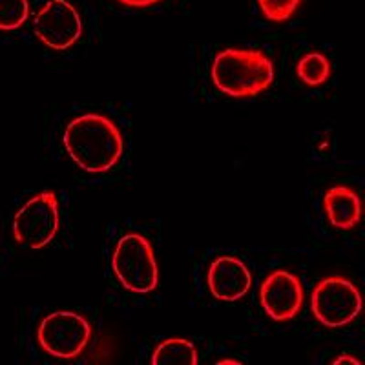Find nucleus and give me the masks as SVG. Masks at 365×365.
Instances as JSON below:
<instances>
[{"label":"nucleus","mask_w":365,"mask_h":365,"mask_svg":"<svg viewBox=\"0 0 365 365\" xmlns=\"http://www.w3.org/2000/svg\"><path fill=\"white\" fill-rule=\"evenodd\" d=\"M63 145L71 161L91 174L113 168L125 152L120 130L101 113H84L70 120L63 133Z\"/></svg>","instance_id":"obj_1"},{"label":"nucleus","mask_w":365,"mask_h":365,"mask_svg":"<svg viewBox=\"0 0 365 365\" xmlns=\"http://www.w3.org/2000/svg\"><path fill=\"white\" fill-rule=\"evenodd\" d=\"M212 83L221 93L236 99L256 97L274 83V64L262 50L228 48L212 63Z\"/></svg>","instance_id":"obj_2"},{"label":"nucleus","mask_w":365,"mask_h":365,"mask_svg":"<svg viewBox=\"0 0 365 365\" xmlns=\"http://www.w3.org/2000/svg\"><path fill=\"white\" fill-rule=\"evenodd\" d=\"M112 270L120 285L133 294H148L158 287L159 270L154 249L139 234H126L117 241Z\"/></svg>","instance_id":"obj_3"},{"label":"nucleus","mask_w":365,"mask_h":365,"mask_svg":"<svg viewBox=\"0 0 365 365\" xmlns=\"http://www.w3.org/2000/svg\"><path fill=\"white\" fill-rule=\"evenodd\" d=\"M61 225L57 195L41 192L34 195L13 217V237L31 250L44 249L55 237Z\"/></svg>","instance_id":"obj_4"},{"label":"nucleus","mask_w":365,"mask_h":365,"mask_svg":"<svg viewBox=\"0 0 365 365\" xmlns=\"http://www.w3.org/2000/svg\"><path fill=\"white\" fill-rule=\"evenodd\" d=\"M38 345L55 358L79 356L91 340V325L77 312H51L37 329Z\"/></svg>","instance_id":"obj_5"},{"label":"nucleus","mask_w":365,"mask_h":365,"mask_svg":"<svg viewBox=\"0 0 365 365\" xmlns=\"http://www.w3.org/2000/svg\"><path fill=\"white\" fill-rule=\"evenodd\" d=\"M311 307L322 325L332 329L344 327L360 314L361 296L351 282L331 276L316 283Z\"/></svg>","instance_id":"obj_6"},{"label":"nucleus","mask_w":365,"mask_h":365,"mask_svg":"<svg viewBox=\"0 0 365 365\" xmlns=\"http://www.w3.org/2000/svg\"><path fill=\"white\" fill-rule=\"evenodd\" d=\"M34 31L38 41L51 50H68L79 41L83 21L77 9L66 0H50L35 15Z\"/></svg>","instance_id":"obj_7"},{"label":"nucleus","mask_w":365,"mask_h":365,"mask_svg":"<svg viewBox=\"0 0 365 365\" xmlns=\"http://www.w3.org/2000/svg\"><path fill=\"white\" fill-rule=\"evenodd\" d=\"M259 299L274 322H289L303 305L302 282L287 270H274L262 283Z\"/></svg>","instance_id":"obj_8"},{"label":"nucleus","mask_w":365,"mask_h":365,"mask_svg":"<svg viewBox=\"0 0 365 365\" xmlns=\"http://www.w3.org/2000/svg\"><path fill=\"white\" fill-rule=\"evenodd\" d=\"M208 289L212 296L223 302L243 298L252 287V274L241 259L232 256L217 257L208 269Z\"/></svg>","instance_id":"obj_9"},{"label":"nucleus","mask_w":365,"mask_h":365,"mask_svg":"<svg viewBox=\"0 0 365 365\" xmlns=\"http://www.w3.org/2000/svg\"><path fill=\"white\" fill-rule=\"evenodd\" d=\"M324 208L329 223L340 230H351L358 225L361 216L360 197L354 190L344 185L329 188L324 195Z\"/></svg>","instance_id":"obj_10"},{"label":"nucleus","mask_w":365,"mask_h":365,"mask_svg":"<svg viewBox=\"0 0 365 365\" xmlns=\"http://www.w3.org/2000/svg\"><path fill=\"white\" fill-rule=\"evenodd\" d=\"M200 361L197 349L192 341L182 340V338H170L158 345L152 356L154 365H166V364H185L195 365Z\"/></svg>","instance_id":"obj_11"},{"label":"nucleus","mask_w":365,"mask_h":365,"mask_svg":"<svg viewBox=\"0 0 365 365\" xmlns=\"http://www.w3.org/2000/svg\"><path fill=\"white\" fill-rule=\"evenodd\" d=\"M296 73L309 86H319L331 75V63H329V58L324 53L311 51V53L303 55L299 58L298 66H296Z\"/></svg>","instance_id":"obj_12"},{"label":"nucleus","mask_w":365,"mask_h":365,"mask_svg":"<svg viewBox=\"0 0 365 365\" xmlns=\"http://www.w3.org/2000/svg\"><path fill=\"white\" fill-rule=\"evenodd\" d=\"M28 15V0H0V29L13 31V29L21 28Z\"/></svg>","instance_id":"obj_13"},{"label":"nucleus","mask_w":365,"mask_h":365,"mask_svg":"<svg viewBox=\"0 0 365 365\" xmlns=\"http://www.w3.org/2000/svg\"><path fill=\"white\" fill-rule=\"evenodd\" d=\"M302 0H257L259 9L270 22H285L296 13Z\"/></svg>","instance_id":"obj_14"},{"label":"nucleus","mask_w":365,"mask_h":365,"mask_svg":"<svg viewBox=\"0 0 365 365\" xmlns=\"http://www.w3.org/2000/svg\"><path fill=\"white\" fill-rule=\"evenodd\" d=\"M120 4L130 6V8H150V6L159 4L161 0H119Z\"/></svg>","instance_id":"obj_15"},{"label":"nucleus","mask_w":365,"mask_h":365,"mask_svg":"<svg viewBox=\"0 0 365 365\" xmlns=\"http://www.w3.org/2000/svg\"><path fill=\"white\" fill-rule=\"evenodd\" d=\"M341 364H353V365H360V360L354 356H349V354H344V356L336 358L334 360V365H341Z\"/></svg>","instance_id":"obj_16"},{"label":"nucleus","mask_w":365,"mask_h":365,"mask_svg":"<svg viewBox=\"0 0 365 365\" xmlns=\"http://www.w3.org/2000/svg\"><path fill=\"white\" fill-rule=\"evenodd\" d=\"M230 364L241 365L243 361H241V360H221V361H217V365H230Z\"/></svg>","instance_id":"obj_17"}]
</instances>
